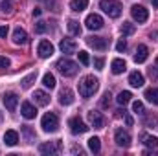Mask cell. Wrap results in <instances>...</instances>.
Returning <instances> with one entry per match:
<instances>
[{
    "label": "cell",
    "instance_id": "cell-23",
    "mask_svg": "<svg viewBox=\"0 0 158 156\" xmlns=\"http://www.w3.org/2000/svg\"><path fill=\"white\" fill-rule=\"evenodd\" d=\"M110 68H112V74L119 76V74H123V72L127 70V64H125V61H123V59H114V61H112V64H110Z\"/></svg>",
    "mask_w": 158,
    "mask_h": 156
},
{
    "label": "cell",
    "instance_id": "cell-27",
    "mask_svg": "<svg viewBox=\"0 0 158 156\" xmlns=\"http://www.w3.org/2000/svg\"><path fill=\"white\" fill-rule=\"evenodd\" d=\"M88 149L92 151V153H99L101 151V142H99V138H90L88 140Z\"/></svg>",
    "mask_w": 158,
    "mask_h": 156
},
{
    "label": "cell",
    "instance_id": "cell-4",
    "mask_svg": "<svg viewBox=\"0 0 158 156\" xmlns=\"http://www.w3.org/2000/svg\"><path fill=\"white\" fill-rule=\"evenodd\" d=\"M40 127H42L44 132H55L59 129V119H57V116L53 112H48L40 119Z\"/></svg>",
    "mask_w": 158,
    "mask_h": 156
},
{
    "label": "cell",
    "instance_id": "cell-44",
    "mask_svg": "<svg viewBox=\"0 0 158 156\" xmlns=\"http://www.w3.org/2000/svg\"><path fill=\"white\" fill-rule=\"evenodd\" d=\"M40 13H42V11H40V7H35V9H33V15H35V17H39Z\"/></svg>",
    "mask_w": 158,
    "mask_h": 156
},
{
    "label": "cell",
    "instance_id": "cell-28",
    "mask_svg": "<svg viewBox=\"0 0 158 156\" xmlns=\"http://www.w3.org/2000/svg\"><path fill=\"white\" fill-rule=\"evenodd\" d=\"M68 31L72 35H81V26L77 20H68Z\"/></svg>",
    "mask_w": 158,
    "mask_h": 156
},
{
    "label": "cell",
    "instance_id": "cell-48",
    "mask_svg": "<svg viewBox=\"0 0 158 156\" xmlns=\"http://www.w3.org/2000/svg\"><path fill=\"white\" fill-rule=\"evenodd\" d=\"M0 117H2V116H0Z\"/></svg>",
    "mask_w": 158,
    "mask_h": 156
},
{
    "label": "cell",
    "instance_id": "cell-45",
    "mask_svg": "<svg viewBox=\"0 0 158 156\" xmlns=\"http://www.w3.org/2000/svg\"><path fill=\"white\" fill-rule=\"evenodd\" d=\"M125 123H127V125H132V117L127 116V117H125Z\"/></svg>",
    "mask_w": 158,
    "mask_h": 156
},
{
    "label": "cell",
    "instance_id": "cell-36",
    "mask_svg": "<svg viewBox=\"0 0 158 156\" xmlns=\"http://www.w3.org/2000/svg\"><path fill=\"white\" fill-rule=\"evenodd\" d=\"M110 97H112L110 92H105L103 94V99H101V107H109L110 105Z\"/></svg>",
    "mask_w": 158,
    "mask_h": 156
},
{
    "label": "cell",
    "instance_id": "cell-10",
    "mask_svg": "<svg viewBox=\"0 0 158 156\" xmlns=\"http://www.w3.org/2000/svg\"><path fill=\"white\" fill-rule=\"evenodd\" d=\"M37 51H39V55L42 57V59H48V57L53 55V44H52L50 40H40Z\"/></svg>",
    "mask_w": 158,
    "mask_h": 156
},
{
    "label": "cell",
    "instance_id": "cell-13",
    "mask_svg": "<svg viewBox=\"0 0 158 156\" xmlns=\"http://www.w3.org/2000/svg\"><path fill=\"white\" fill-rule=\"evenodd\" d=\"M17 103H19V96H17V94H13V92L4 94V105H6V109H7L9 112H15Z\"/></svg>",
    "mask_w": 158,
    "mask_h": 156
},
{
    "label": "cell",
    "instance_id": "cell-31",
    "mask_svg": "<svg viewBox=\"0 0 158 156\" xmlns=\"http://www.w3.org/2000/svg\"><path fill=\"white\" fill-rule=\"evenodd\" d=\"M35 77H37V72H31L30 76H26V77L22 79V81H20V83H22V88H30V86L33 84Z\"/></svg>",
    "mask_w": 158,
    "mask_h": 156
},
{
    "label": "cell",
    "instance_id": "cell-42",
    "mask_svg": "<svg viewBox=\"0 0 158 156\" xmlns=\"http://www.w3.org/2000/svg\"><path fill=\"white\" fill-rule=\"evenodd\" d=\"M7 31H9V30H7V26H0V37H6V35H7Z\"/></svg>",
    "mask_w": 158,
    "mask_h": 156
},
{
    "label": "cell",
    "instance_id": "cell-40",
    "mask_svg": "<svg viewBox=\"0 0 158 156\" xmlns=\"http://www.w3.org/2000/svg\"><path fill=\"white\" fill-rule=\"evenodd\" d=\"M0 68H9V59L0 55Z\"/></svg>",
    "mask_w": 158,
    "mask_h": 156
},
{
    "label": "cell",
    "instance_id": "cell-43",
    "mask_svg": "<svg viewBox=\"0 0 158 156\" xmlns=\"http://www.w3.org/2000/svg\"><path fill=\"white\" fill-rule=\"evenodd\" d=\"M149 76H151V77H155V79H158V70H156V68H151V70H149Z\"/></svg>",
    "mask_w": 158,
    "mask_h": 156
},
{
    "label": "cell",
    "instance_id": "cell-11",
    "mask_svg": "<svg viewBox=\"0 0 158 156\" xmlns=\"http://www.w3.org/2000/svg\"><path fill=\"white\" fill-rule=\"evenodd\" d=\"M88 121H90V125L94 129H101L105 125V117H103L101 112H98V110H90L88 112Z\"/></svg>",
    "mask_w": 158,
    "mask_h": 156
},
{
    "label": "cell",
    "instance_id": "cell-6",
    "mask_svg": "<svg viewBox=\"0 0 158 156\" xmlns=\"http://www.w3.org/2000/svg\"><path fill=\"white\" fill-rule=\"evenodd\" d=\"M61 151V142H46L39 145L40 154H57Z\"/></svg>",
    "mask_w": 158,
    "mask_h": 156
},
{
    "label": "cell",
    "instance_id": "cell-14",
    "mask_svg": "<svg viewBox=\"0 0 158 156\" xmlns=\"http://www.w3.org/2000/svg\"><path fill=\"white\" fill-rule=\"evenodd\" d=\"M59 48H61V51L63 53H66V55H70V53H74L76 50H77V42L72 39H63L61 40V44H59Z\"/></svg>",
    "mask_w": 158,
    "mask_h": 156
},
{
    "label": "cell",
    "instance_id": "cell-12",
    "mask_svg": "<svg viewBox=\"0 0 158 156\" xmlns=\"http://www.w3.org/2000/svg\"><path fill=\"white\" fill-rule=\"evenodd\" d=\"M86 42H88V46H92L94 50H99V51L107 50V46H109V40L103 37H88Z\"/></svg>",
    "mask_w": 158,
    "mask_h": 156
},
{
    "label": "cell",
    "instance_id": "cell-19",
    "mask_svg": "<svg viewBox=\"0 0 158 156\" xmlns=\"http://www.w3.org/2000/svg\"><path fill=\"white\" fill-rule=\"evenodd\" d=\"M129 83H131V86H134V88H140V86H143V83H145V79L143 76L136 70V72H131V76H129Z\"/></svg>",
    "mask_w": 158,
    "mask_h": 156
},
{
    "label": "cell",
    "instance_id": "cell-46",
    "mask_svg": "<svg viewBox=\"0 0 158 156\" xmlns=\"http://www.w3.org/2000/svg\"><path fill=\"white\" fill-rule=\"evenodd\" d=\"M153 2V6H158V0H151Z\"/></svg>",
    "mask_w": 158,
    "mask_h": 156
},
{
    "label": "cell",
    "instance_id": "cell-5",
    "mask_svg": "<svg viewBox=\"0 0 158 156\" xmlns=\"http://www.w3.org/2000/svg\"><path fill=\"white\" fill-rule=\"evenodd\" d=\"M114 142H116L118 147L127 149V147L131 145V134H129L127 130H123V129H118V130L114 132Z\"/></svg>",
    "mask_w": 158,
    "mask_h": 156
},
{
    "label": "cell",
    "instance_id": "cell-18",
    "mask_svg": "<svg viewBox=\"0 0 158 156\" xmlns=\"http://www.w3.org/2000/svg\"><path fill=\"white\" fill-rule=\"evenodd\" d=\"M33 101H35V105H39V107H46V105L50 103V96H48L44 90H35Z\"/></svg>",
    "mask_w": 158,
    "mask_h": 156
},
{
    "label": "cell",
    "instance_id": "cell-33",
    "mask_svg": "<svg viewBox=\"0 0 158 156\" xmlns=\"http://www.w3.org/2000/svg\"><path fill=\"white\" fill-rule=\"evenodd\" d=\"M0 9H2L4 13H11V11H13V0H4L2 6H0Z\"/></svg>",
    "mask_w": 158,
    "mask_h": 156
},
{
    "label": "cell",
    "instance_id": "cell-2",
    "mask_svg": "<svg viewBox=\"0 0 158 156\" xmlns=\"http://www.w3.org/2000/svg\"><path fill=\"white\" fill-rule=\"evenodd\" d=\"M55 68H57V72H59L61 76H64V77H72V76H76V74H77L79 64H77V63H74L72 59H68V57H63V59H59V61H57Z\"/></svg>",
    "mask_w": 158,
    "mask_h": 156
},
{
    "label": "cell",
    "instance_id": "cell-7",
    "mask_svg": "<svg viewBox=\"0 0 158 156\" xmlns=\"http://www.w3.org/2000/svg\"><path fill=\"white\" fill-rule=\"evenodd\" d=\"M131 15H132V18L136 20V22H145L147 18H149V11L143 7V6H132L131 7Z\"/></svg>",
    "mask_w": 158,
    "mask_h": 156
},
{
    "label": "cell",
    "instance_id": "cell-35",
    "mask_svg": "<svg viewBox=\"0 0 158 156\" xmlns=\"http://www.w3.org/2000/svg\"><path fill=\"white\" fill-rule=\"evenodd\" d=\"M77 55H79V61H81V64H85V66H86V64L90 63V59H88V53H86V51H79Z\"/></svg>",
    "mask_w": 158,
    "mask_h": 156
},
{
    "label": "cell",
    "instance_id": "cell-30",
    "mask_svg": "<svg viewBox=\"0 0 158 156\" xmlns=\"http://www.w3.org/2000/svg\"><path fill=\"white\" fill-rule=\"evenodd\" d=\"M134 30H136V28H134V24H131V22H123V24H121V35H123V37H125V35H132Z\"/></svg>",
    "mask_w": 158,
    "mask_h": 156
},
{
    "label": "cell",
    "instance_id": "cell-3",
    "mask_svg": "<svg viewBox=\"0 0 158 156\" xmlns=\"http://www.w3.org/2000/svg\"><path fill=\"white\" fill-rule=\"evenodd\" d=\"M99 7H101L109 17H112V18H118L119 15H121V9H123L118 0H101V2H99Z\"/></svg>",
    "mask_w": 158,
    "mask_h": 156
},
{
    "label": "cell",
    "instance_id": "cell-17",
    "mask_svg": "<svg viewBox=\"0 0 158 156\" xmlns=\"http://www.w3.org/2000/svg\"><path fill=\"white\" fill-rule=\"evenodd\" d=\"M59 103L61 105H72L74 103V92L70 88H63L59 92Z\"/></svg>",
    "mask_w": 158,
    "mask_h": 156
},
{
    "label": "cell",
    "instance_id": "cell-25",
    "mask_svg": "<svg viewBox=\"0 0 158 156\" xmlns=\"http://www.w3.org/2000/svg\"><path fill=\"white\" fill-rule=\"evenodd\" d=\"M131 97H132V94H131L129 90H123V92H119V94H118L116 101H118L119 105H123V107H125V105H127V103L131 101Z\"/></svg>",
    "mask_w": 158,
    "mask_h": 156
},
{
    "label": "cell",
    "instance_id": "cell-21",
    "mask_svg": "<svg viewBox=\"0 0 158 156\" xmlns=\"http://www.w3.org/2000/svg\"><path fill=\"white\" fill-rule=\"evenodd\" d=\"M13 42L15 44H26L28 42V33L22 28H15V31H13Z\"/></svg>",
    "mask_w": 158,
    "mask_h": 156
},
{
    "label": "cell",
    "instance_id": "cell-8",
    "mask_svg": "<svg viewBox=\"0 0 158 156\" xmlns=\"http://www.w3.org/2000/svg\"><path fill=\"white\" fill-rule=\"evenodd\" d=\"M85 24H86V28L88 30H101L103 28V18L98 15V13H90L86 18H85Z\"/></svg>",
    "mask_w": 158,
    "mask_h": 156
},
{
    "label": "cell",
    "instance_id": "cell-24",
    "mask_svg": "<svg viewBox=\"0 0 158 156\" xmlns=\"http://www.w3.org/2000/svg\"><path fill=\"white\" fill-rule=\"evenodd\" d=\"M86 6H88V0H72L70 2V9L72 11H83V9H86Z\"/></svg>",
    "mask_w": 158,
    "mask_h": 156
},
{
    "label": "cell",
    "instance_id": "cell-9",
    "mask_svg": "<svg viewBox=\"0 0 158 156\" xmlns=\"http://www.w3.org/2000/svg\"><path fill=\"white\" fill-rule=\"evenodd\" d=\"M68 125H70V130H72L74 134H85V132L88 130V127L83 123L81 117H72V119L68 121Z\"/></svg>",
    "mask_w": 158,
    "mask_h": 156
},
{
    "label": "cell",
    "instance_id": "cell-34",
    "mask_svg": "<svg viewBox=\"0 0 158 156\" xmlns=\"http://www.w3.org/2000/svg\"><path fill=\"white\" fill-rule=\"evenodd\" d=\"M156 123H158V117L156 116H147L145 119H143V125H145V127H155Z\"/></svg>",
    "mask_w": 158,
    "mask_h": 156
},
{
    "label": "cell",
    "instance_id": "cell-39",
    "mask_svg": "<svg viewBox=\"0 0 158 156\" xmlns=\"http://www.w3.org/2000/svg\"><path fill=\"white\" fill-rule=\"evenodd\" d=\"M103 64H105V61H103L101 57H96V59H94V66H96L98 70H103Z\"/></svg>",
    "mask_w": 158,
    "mask_h": 156
},
{
    "label": "cell",
    "instance_id": "cell-20",
    "mask_svg": "<svg viewBox=\"0 0 158 156\" xmlns=\"http://www.w3.org/2000/svg\"><path fill=\"white\" fill-rule=\"evenodd\" d=\"M4 143L9 145V147L17 145V143H19V132H17V130H6V134H4Z\"/></svg>",
    "mask_w": 158,
    "mask_h": 156
},
{
    "label": "cell",
    "instance_id": "cell-16",
    "mask_svg": "<svg viewBox=\"0 0 158 156\" xmlns=\"http://www.w3.org/2000/svg\"><path fill=\"white\" fill-rule=\"evenodd\" d=\"M147 55H149V50H147V46L145 44H140L138 48H136V53H134V63H145L147 61Z\"/></svg>",
    "mask_w": 158,
    "mask_h": 156
},
{
    "label": "cell",
    "instance_id": "cell-47",
    "mask_svg": "<svg viewBox=\"0 0 158 156\" xmlns=\"http://www.w3.org/2000/svg\"><path fill=\"white\" fill-rule=\"evenodd\" d=\"M156 64H158V57H156Z\"/></svg>",
    "mask_w": 158,
    "mask_h": 156
},
{
    "label": "cell",
    "instance_id": "cell-32",
    "mask_svg": "<svg viewBox=\"0 0 158 156\" xmlns=\"http://www.w3.org/2000/svg\"><path fill=\"white\" fill-rule=\"evenodd\" d=\"M132 110H134V114H140V116L145 114V109H143V103L142 101H134L132 103Z\"/></svg>",
    "mask_w": 158,
    "mask_h": 156
},
{
    "label": "cell",
    "instance_id": "cell-1",
    "mask_svg": "<svg viewBox=\"0 0 158 156\" xmlns=\"http://www.w3.org/2000/svg\"><path fill=\"white\" fill-rule=\"evenodd\" d=\"M98 86H99V81L94 76H85L77 84L79 96L81 97H90V96H94V92L98 90Z\"/></svg>",
    "mask_w": 158,
    "mask_h": 156
},
{
    "label": "cell",
    "instance_id": "cell-37",
    "mask_svg": "<svg viewBox=\"0 0 158 156\" xmlns=\"http://www.w3.org/2000/svg\"><path fill=\"white\" fill-rule=\"evenodd\" d=\"M116 50H118V51H125V50H127V40H125V39H119L118 44H116Z\"/></svg>",
    "mask_w": 158,
    "mask_h": 156
},
{
    "label": "cell",
    "instance_id": "cell-38",
    "mask_svg": "<svg viewBox=\"0 0 158 156\" xmlns=\"http://www.w3.org/2000/svg\"><path fill=\"white\" fill-rule=\"evenodd\" d=\"M35 31H37V33H44V31H46V22L39 20V22H37V26H35Z\"/></svg>",
    "mask_w": 158,
    "mask_h": 156
},
{
    "label": "cell",
    "instance_id": "cell-22",
    "mask_svg": "<svg viewBox=\"0 0 158 156\" xmlns=\"http://www.w3.org/2000/svg\"><path fill=\"white\" fill-rule=\"evenodd\" d=\"M140 140H142V143H143L145 147H151V149H156L158 147V138L147 134V132H143V134L140 136Z\"/></svg>",
    "mask_w": 158,
    "mask_h": 156
},
{
    "label": "cell",
    "instance_id": "cell-29",
    "mask_svg": "<svg viewBox=\"0 0 158 156\" xmlns=\"http://www.w3.org/2000/svg\"><path fill=\"white\" fill-rule=\"evenodd\" d=\"M42 84L46 86V88H53L55 86V77H53V74H44V77H42Z\"/></svg>",
    "mask_w": 158,
    "mask_h": 156
},
{
    "label": "cell",
    "instance_id": "cell-26",
    "mask_svg": "<svg viewBox=\"0 0 158 156\" xmlns=\"http://www.w3.org/2000/svg\"><path fill=\"white\" fill-rule=\"evenodd\" d=\"M145 97H147V101L158 105V88H147L145 90Z\"/></svg>",
    "mask_w": 158,
    "mask_h": 156
},
{
    "label": "cell",
    "instance_id": "cell-41",
    "mask_svg": "<svg viewBox=\"0 0 158 156\" xmlns=\"http://www.w3.org/2000/svg\"><path fill=\"white\" fill-rule=\"evenodd\" d=\"M22 130H24V132H26V136H28V138H30V140H33V132H31V130H30V127H28V125H24V129H22Z\"/></svg>",
    "mask_w": 158,
    "mask_h": 156
},
{
    "label": "cell",
    "instance_id": "cell-15",
    "mask_svg": "<svg viewBox=\"0 0 158 156\" xmlns=\"http://www.w3.org/2000/svg\"><path fill=\"white\" fill-rule=\"evenodd\" d=\"M20 114L26 117V119H33V117L37 116V109L31 105V103H28V101H24L22 105H20Z\"/></svg>",
    "mask_w": 158,
    "mask_h": 156
}]
</instances>
